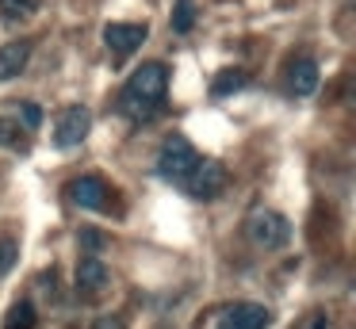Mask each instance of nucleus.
I'll list each match as a JSON object with an SVG mask.
<instances>
[{
  "instance_id": "nucleus-9",
  "label": "nucleus",
  "mask_w": 356,
  "mask_h": 329,
  "mask_svg": "<svg viewBox=\"0 0 356 329\" xmlns=\"http://www.w3.org/2000/svg\"><path fill=\"white\" fill-rule=\"evenodd\" d=\"M31 61V42L27 38H16V42H4L0 46V81H12L19 77Z\"/></svg>"
},
{
  "instance_id": "nucleus-15",
  "label": "nucleus",
  "mask_w": 356,
  "mask_h": 329,
  "mask_svg": "<svg viewBox=\"0 0 356 329\" xmlns=\"http://www.w3.org/2000/svg\"><path fill=\"white\" fill-rule=\"evenodd\" d=\"M192 27H195V0H177L172 4V31L188 35Z\"/></svg>"
},
{
  "instance_id": "nucleus-20",
  "label": "nucleus",
  "mask_w": 356,
  "mask_h": 329,
  "mask_svg": "<svg viewBox=\"0 0 356 329\" xmlns=\"http://www.w3.org/2000/svg\"><path fill=\"white\" fill-rule=\"evenodd\" d=\"M92 329H127V321L119 318V314H104V318L92 321Z\"/></svg>"
},
{
  "instance_id": "nucleus-3",
  "label": "nucleus",
  "mask_w": 356,
  "mask_h": 329,
  "mask_svg": "<svg viewBox=\"0 0 356 329\" xmlns=\"http://www.w3.org/2000/svg\"><path fill=\"white\" fill-rule=\"evenodd\" d=\"M200 165V153L192 150V142L188 138H169V142L161 145V157H157V172L165 176V180H188V172Z\"/></svg>"
},
{
  "instance_id": "nucleus-21",
  "label": "nucleus",
  "mask_w": 356,
  "mask_h": 329,
  "mask_svg": "<svg viewBox=\"0 0 356 329\" xmlns=\"http://www.w3.org/2000/svg\"><path fill=\"white\" fill-rule=\"evenodd\" d=\"M310 329H330V321H325L322 314H318V318H314V326H310Z\"/></svg>"
},
{
  "instance_id": "nucleus-8",
  "label": "nucleus",
  "mask_w": 356,
  "mask_h": 329,
  "mask_svg": "<svg viewBox=\"0 0 356 329\" xmlns=\"http://www.w3.org/2000/svg\"><path fill=\"white\" fill-rule=\"evenodd\" d=\"M70 199L81 207V211H104L108 207V184L100 176H77L70 188Z\"/></svg>"
},
{
  "instance_id": "nucleus-10",
  "label": "nucleus",
  "mask_w": 356,
  "mask_h": 329,
  "mask_svg": "<svg viewBox=\"0 0 356 329\" xmlns=\"http://www.w3.org/2000/svg\"><path fill=\"white\" fill-rule=\"evenodd\" d=\"M287 92L291 96H314L318 92V65L310 58L291 61V69H287Z\"/></svg>"
},
{
  "instance_id": "nucleus-7",
  "label": "nucleus",
  "mask_w": 356,
  "mask_h": 329,
  "mask_svg": "<svg viewBox=\"0 0 356 329\" xmlns=\"http://www.w3.org/2000/svg\"><path fill=\"white\" fill-rule=\"evenodd\" d=\"M146 35H149L146 23H108L104 27V46L111 54H119V58H127V54H134L146 42Z\"/></svg>"
},
{
  "instance_id": "nucleus-4",
  "label": "nucleus",
  "mask_w": 356,
  "mask_h": 329,
  "mask_svg": "<svg viewBox=\"0 0 356 329\" xmlns=\"http://www.w3.org/2000/svg\"><path fill=\"white\" fill-rule=\"evenodd\" d=\"M88 130H92L88 107L73 104V107H65V111L58 115V122H54V145L58 150H73V145H81L88 138Z\"/></svg>"
},
{
  "instance_id": "nucleus-11",
  "label": "nucleus",
  "mask_w": 356,
  "mask_h": 329,
  "mask_svg": "<svg viewBox=\"0 0 356 329\" xmlns=\"http://www.w3.org/2000/svg\"><path fill=\"white\" fill-rule=\"evenodd\" d=\"M77 287L81 291L108 287V268H104L100 257H81V264H77Z\"/></svg>"
},
{
  "instance_id": "nucleus-14",
  "label": "nucleus",
  "mask_w": 356,
  "mask_h": 329,
  "mask_svg": "<svg viewBox=\"0 0 356 329\" xmlns=\"http://www.w3.org/2000/svg\"><path fill=\"white\" fill-rule=\"evenodd\" d=\"M4 329H35V303L19 298L8 310V318H4Z\"/></svg>"
},
{
  "instance_id": "nucleus-13",
  "label": "nucleus",
  "mask_w": 356,
  "mask_h": 329,
  "mask_svg": "<svg viewBox=\"0 0 356 329\" xmlns=\"http://www.w3.org/2000/svg\"><path fill=\"white\" fill-rule=\"evenodd\" d=\"M0 145L4 150H27V130L19 119H0Z\"/></svg>"
},
{
  "instance_id": "nucleus-19",
  "label": "nucleus",
  "mask_w": 356,
  "mask_h": 329,
  "mask_svg": "<svg viewBox=\"0 0 356 329\" xmlns=\"http://www.w3.org/2000/svg\"><path fill=\"white\" fill-rule=\"evenodd\" d=\"M19 119H24V130L31 134V130L42 127V107L39 104H19Z\"/></svg>"
},
{
  "instance_id": "nucleus-5",
  "label": "nucleus",
  "mask_w": 356,
  "mask_h": 329,
  "mask_svg": "<svg viewBox=\"0 0 356 329\" xmlns=\"http://www.w3.org/2000/svg\"><path fill=\"white\" fill-rule=\"evenodd\" d=\"M184 188H188V195H195V199H215L218 191L226 188V168L218 165V161H200V165L188 172Z\"/></svg>"
},
{
  "instance_id": "nucleus-1",
  "label": "nucleus",
  "mask_w": 356,
  "mask_h": 329,
  "mask_svg": "<svg viewBox=\"0 0 356 329\" xmlns=\"http://www.w3.org/2000/svg\"><path fill=\"white\" fill-rule=\"evenodd\" d=\"M165 92H169V69H165L161 61H149V65H142L131 73L123 96H119V111H123L127 119L142 122L161 107Z\"/></svg>"
},
{
  "instance_id": "nucleus-6",
  "label": "nucleus",
  "mask_w": 356,
  "mask_h": 329,
  "mask_svg": "<svg viewBox=\"0 0 356 329\" xmlns=\"http://www.w3.org/2000/svg\"><path fill=\"white\" fill-rule=\"evenodd\" d=\"M272 310L261 303H238L218 314V329H268Z\"/></svg>"
},
{
  "instance_id": "nucleus-12",
  "label": "nucleus",
  "mask_w": 356,
  "mask_h": 329,
  "mask_svg": "<svg viewBox=\"0 0 356 329\" xmlns=\"http://www.w3.org/2000/svg\"><path fill=\"white\" fill-rule=\"evenodd\" d=\"M245 84H249L245 69H222V73L211 81V92H215V96H230V92H241Z\"/></svg>"
},
{
  "instance_id": "nucleus-17",
  "label": "nucleus",
  "mask_w": 356,
  "mask_h": 329,
  "mask_svg": "<svg viewBox=\"0 0 356 329\" xmlns=\"http://www.w3.org/2000/svg\"><path fill=\"white\" fill-rule=\"evenodd\" d=\"M19 260V241L16 237H0V275H8Z\"/></svg>"
},
{
  "instance_id": "nucleus-18",
  "label": "nucleus",
  "mask_w": 356,
  "mask_h": 329,
  "mask_svg": "<svg viewBox=\"0 0 356 329\" xmlns=\"http://www.w3.org/2000/svg\"><path fill=\"white\" fill-rule=\"evenodd\" d=\"M77 241H81V249H85L88 257H96V252H100L104 245H108V237H104L100 230H81V234H77Z\"/></svg>"
},
{
  "instance_id": "nucleus-2",
  "label": "nucleus",
  "mask_w": 356,
  "mask_h": 329,
  "mask_svg": "<svg viewBox=\"0 0 356 329\" xmlns=\"http://www.w3.org/2000/svg\"><path fill=\"white\" fill-rule=\"evenodd\" d=\"M245 234L249 241L257 245V249H284L287 241H291V222L284 218L280 211H268V207H257L253 214H249L245 222Z\"/></svg>"
},
{
  "instance_id": "nucleus-16",
  "label": "nucleus",
  "mask_w": 356,
  "mask_h": 329,
  "mask_svg": "<svg viewBox=\"0 0 356 329\" xmlns=\"http://www.w3.org/2000/svg\"><path fill=\"white\" fill-rule=\"evenodd\" d=\"M39 4L42 0H0V15H4V19H27V15H35L39 12Z\"/></svg>"
}]
</instances>
